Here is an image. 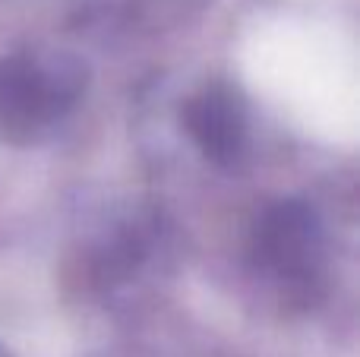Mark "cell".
Masks as SVG:
<instances>
[{
  "label": "cell",
  "mask_w": 360,
  "mask_h": 357,
  "mask_svg": "<svg viewBox=\"0 0 360 357\" xmlns=\"http://www.w3.org/2000/svg\"><path fill=\"white\" fill-rule=\"evenodd\" d=\"M82 92L76 63H38L29 57L0 63V124L32 133L57 120Z\"/></svg>",
  "instance_id": "cell-1"
},
{
  "label": "cell",
  "mask_w": 360,
  "mask_h": 357,
  "mask_svg": "<svg viewBox=\"0 0 360 357\" xmlns=\"http://www.w3.org/2000/svg\"><path fill=\"white\" fill-rule=\"evenodd\" d=\"M256 253L259 263L275 272H307L319 253V221L310 206L285 200L272 206L256 225Z\"/></svg>",
  "instance_id": "cell-2"
},
{
  "label": "cell",
  "mask_w": 360,
  "mask_h": 357,
  "mask_svg": "<svg viewBox=\"0 0 360 357\" xmlns=\"http://www.w3.org/2000/svg\"><path fill=\"white\" fill-rule=\"evenodd\" d=\"M186 130L196 139V145L212 158V162H234L243 149L247 139V117H243V105L231 89L212 86L190 98L184 111Z\"/></svg>",
  "instance_id": "cell-3"
}]
</instances>
